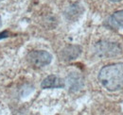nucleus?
<instances>
[{
  "label": "nucleus",
  "mask_w": 123,
  "mask_h": 115,
  "mask_svg": "<svg viewBox=\"0 0 123 115\" xmlns=\"http://www.w3.org/2000/svg\"><path fill=\"white\" fill-rule=\"evenodd\" d=\"M0 1H2V0H0Z\"/></svg>",
  "instance_id": "obj_11"
},
{
  "label": "nucleus",
  "mask_w": 123,
  "mask_h": 115,
  "mask_svg": "<svg viewBox=\"0 0 123 115\" xmlns=\"http://www.w3.org/2000/svg\"><path fill=\"white\" fill-rule=\"evenodd\" d=\"M120 47L117 43L111 42H100L96 45V53L99 57H115L120 54Z\"/></svg>",
  "instance_id": "obj_3"
},
{
  "label": "nucleus",
  "mask_w": 123,
  "mask_h": 115,
  "mask_svg": "<svg viewBox=\"0 0 123 115\" xmlns=\"http://www.w3.org/2000/svg\"><path fill=\"white\" fill-rule=\"evenodd\" d=\"M111 2H115V3H117V2H120V1H122V0H110Z\"/></svg>",
  "instance_id": "obj_9"
},
{
  "label": "nucleus",
  "mask_w": 123,
  "mask_h": 115,
  "mask_svg": "<svg viewBox=\"0 0 123 115\" xmlns=\"http://www.w3.org/2000/svg\"><path fill=\"white\" fill-rule=\"evenodd\" d=\"M6 37H8V32H2V33H0V39H3V38H6Z\"/></svg>",
  "instance_id": "obj_8"
},
{
  "label": "nucleus",
  "mask_w": 123,
  "mask_h": 115,
  "mask_svg": "<svg viewBox=\"0 0 123 115\" xmlns=\"http://www.w3.org/2000/svg\"><path fill=\"white\" fill-rule=\"evenodd\" d=\"M28 60L31 65L35 67H44L51 62L52 56L51 54L44 50H36L29 53Z\"/></svg>",
  "instance_id": "obj_2"
},
{
  "label": "nucleus",
  "mask_w": 123,
  "mask_h": 115,
  "mask_svg": "<svg viewBox=\"0 0 123 115\" xmlns=\"http://www.w3.org/2000/svg\"><path fill=\"white\" fill-rule=\"evenodd\" d=\"M0 27H1V19H0Z\"/></svg>",
  "instance_id": "obj_10"
},
{
  "label": "nucleus",
  "mask_w": 123,
  "mask_h": 115,
  "mask_svg": "<svg viewBox=\"0 0 123 115\" xmlns=\"http://www.w3.org/2000/svg\"><path fill=\"white\" fill-rule=\"evenodd\" d=\"M67 83L71 92H77L83 86V78L77 73H72L67 76Z\"/></svg>",
  "instance_id": "obj_6"
},
{
  "label": "nucleus",
  "mask_w": 123,
  "mask_h": 115,
  "mask_svg": "<svg viewBox=\"0 0 123 115\" xmlns=\"http://www.w3.org/2000/svg\"><path fill=\"white\" fill-rule=\"evenodd\" d=\"M64 86H65L64 81L61 77L54 75H48L43 80L41 84V87L43 89H56V88H63Z\"/></svg>",
  "instance_id": "obj_5"
},
{
  "label": "nucleus",
  "mask_w": 123,
  "mask_h": 115,
  "mask_svg": "<svg viewBox=\"0 0 123 115\" xmlns=\"http://www.w3.org/2000/svg\"><path fill=\"white\" fill-rule=\"evenodd\" d=\"M108 25L115 29H123V10L116 12L108 19Z\"/></svg>",
  "instance_id": "obj_7"
},
{
  "label": "nucleus",
  "mask_w": 123,
  "mask_h": 115,
  "mask_svg": "<svg viewBox=\"0 0 123 115\" xmlns=\"http://www.w3.org/2000/svg\"><path fill=\"white\" fill-rule=\"evenodd\" d=\"M81 53V48L79 45H68L64 47L60 53V57L64 61L76 59Z\"/></svg>",
  "instance_id": "obj_4"
},
{
  "label": "nucleus",
  "mask_w": 123,
  "mask_h": 115,
  "mask_svg": "<svg viewBox=\"0 0 123 115\" xmlns=\"http://www.w3.org/2000/svg\"><path fill=\"white\" fill-rule=\"evenodd\" d=\"M101 85L110 92L123 89V63H115L104 66L98 74Z\"/></svg>",
  "instance_id": "obj_1"
}]
</instances>
